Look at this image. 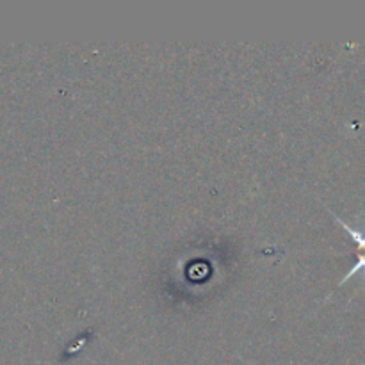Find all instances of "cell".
<instances>
[{"mask_svg": "<svg viewBox=\"0 0 365 365\" xmlns=\"http://www.w3.org/2000/svg\"><path fill=\"white\" fill-rule=\"evenodd\" d=\"M331 216H334L335 220H337V223L341 225V227L344 228V230L348 232L349 235H351V239H353V241H355L356 248H359L360 252H365V234H364V232L362 230H356V228H353V227H349V225L346 223V221H342L341 217H339L335 212H331Z\"/></svg>", "mask_w": 365, "mask_h": 365, "instance_id": "obj_1", "label": "cell"}, {"mask_svg": "<svg viewBox=\"0 0 365 365\" xmlns=\"http://www.w3.org/2000/svg\"><path fill=\"white\" fill-rule=\"evenodd\" d=\"M359 273H365V255H359V260H356V264L351 267V269L348 271V274L342 278L341 284H339V285H344L346 282L349 280V278L355 277V274H359Z\"/></svg>", "mask_w": 365, "mask_h": 365, "instance_id": "obj_2", "label": "cell"}]
</instances>
